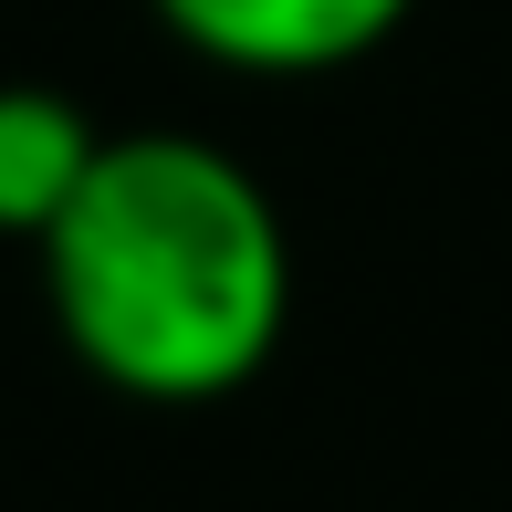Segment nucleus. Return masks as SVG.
Instances as JSON below:
<instances>
[{"label": "nucleus", "instance_id": "nucleus-1", "mask_svg": "<svg viewBox=\"0 0 512 512\" xmlns=\"http://www.w3.org/2000/svg\"><path fill=\"white\" fill-rule=\"evenodd\" d=\"M32 262L74 366L147 408L251 387L293 324L283 209L209 136H105Z\"/></svg>", "mask_w": 512, "mask_h": 512}, {"label": "nucleus", "instance_id": "nucleus-2", "mask_svg": "<svg viewBox=\"0 0 512 512\" xmlns=\"http://www.w3.org/2000/svg\"><path fill=\"white\" fill-rule=\"evenodd\" d=\"M418 0H157L178 42L220 74H335L408 32Z\"/></svg>", "mask_w": 512, "mask_h": 512}, {"label": "nucleus", "instance_id": "nucleus-3", "mask_svg": "<svg viewBox=\"0 0 512 512\" xmlns=\"http://www.w3.org/2000/svg\"><path fill=\"white\" fill-rule=\"evenodd\" d=\"M105 126L63 84H0V241H42L84 189Z\"/></svg>", "mask_w": 512, "mask_h": 512}]
</instances>
